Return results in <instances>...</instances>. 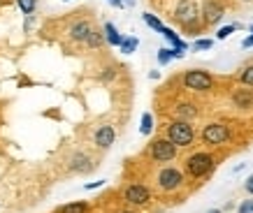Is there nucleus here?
<instances>
[{"label": "nucleus", "instance_id": "9b49d317", "mask_svg": "<svg viewBox=\"0 0 253 213\" xmlns=\"http://www.w3.org/2000/svg\"><path fill=\"white\" fill-rule=\"evenodd\" d=\"M114 128L112 125H102V128L95 132V144L98 146H102V148H107V146H112L114 144Z\"/></svg>", "mask_w": 253, "mask_h": 213}, {"label": "nucleus", "instance_id": "39448f33", "mask_svg": "<svg viewBox=\"0 0 253 213\" xmlns=\"http://www.w3.org/2000/svg\"><path fill=\"white\" fill-rule=\"evenodd\" d=\"M151 155L156 160H161V162H168V160H172L176 155V144H172L169 139H158L151 146Z\"/></svg>", "mask_w": 253, "mask_h": 213}, {"label": "nucleus", "instance_id": "1a4fd4ad", "mask_svg": "<svg viewBox=\"0 0 253 213\" xmlns=\"http://www.w3.org/2000/svg\"><path fill=\"white\" fill-rule=\"evenodd\" d=\"M126 199L130 204H146L149 202V190H146L144 185H130L126 190Z\"/></svg>", "mask_w": 253, "mask_h": 213}, {"label": "nucleus", "instance_id": "b1692460", "mask_svg": "<svg viewBox=\"0 0 253 213\" xmlns=\"http://www.w3.org/2000/svg\"><path fill=\"white\" fill-rule=\"evenodd\" d=\"M235 28H237V26H225V28H221V31L216 33V37H218V39H225L228 35H232V33H235Z\"/></svg>", "mask_w": 253, "mask_h": 213}, {"label": "nucleus", "instance_id": "20e7f679", "mask_svg": "<svg viewBox=\"0 0 253 213\" xmlns=\"http://www.w3.org/2000/svg\"><path fill=\"white\" fill-rule=\"evenodd\" d=\"M195 16H198V7H195V2H191V0H181L179 5H176L174 9V19L179 23H184L186 28H193L195 26Z\"/></svg>", "mask_w": 253, "mask_h": 213}, {"label": "nucleus", "instance_id": "412c9836", "mask_svg": "<svg viewBox=\"0 0 253 213\" xmlns=\"http://www.w3.org/2000/svg\"><path fill=\"white\" fill-rule=\"evenodd\" d=\"M172 58H174V56H172V49H161V51H158V63H161V65H168Z\"/></svg>", "mask_w": 253, "mask_h": 213}, {"label": "nucleus", "instance_id": "5701e85b", "mask_svg": "<svg viewBox=\"0 0 253 213\" xmlns=\"http://www.w3.org/2000/svg\"><path fill=\"white\" fill-rule=\"evenodd\" d=\"M211 39H198L195 44H193V51H205V49H211Z\"/></svg>", "mask_w": 253, "mask_h": 213}, {"label": "nucleus", "instance_id": "2f4dec72", "mask_svg": "<svg viewBox=\"0 0 253 213\" xmlns=\"http://www.w3.org/2000/svg\"><path fill=\"white\" fill-rule=\"evenodd\" d=\"M207 213H221V211H218V209H211V211H207Z\"/></svg>", "mask_w": 253, "mask_h": 213}, {"label": "nucleus", "instance_id": "c85d7f7f", "mask_svg": "<svg viewBox=\"0 0 253 213\" xmlns=\"http://www.w3.org/2000/svg\"><path fill=\"white\" fill-rule=\"evenodd\" d=\"M246 190L253 195V176H249V181H246Z\"/></svg>", "mask_w": 253, "mask_h": 213}, {"label": "nucleus", "instance_id": "9d476101", "mask_svg": "<svg viewBox=\"0 0 253 213\" xmlns=\"http://www.w3.org/2000/svg\"><path fill=\"white\" fill-rule=\"evenodd\" d=\"M93 26L88 21H77L72 28H70V37L77 39V42H86L88 39V35H91Z\"/></svg>", "mask_w": 253, "mask_h": 213}, {"label": "nucleus", "instance_id": "0eeeda50", "mask_svg": "<svg viewBox=\"0 0 253 213\" xmlns=\"http://www.w3.org/2000/svg\"><path fill=\"white\" fill-rule=\"evenodd\" d=\"M158 183H161L163 190H174V188H179L184 183V176L179 174L176 169H163L158 174Z\"/></svg>", "mask_w": 253, "mask_h": 213}, {"label": "nucleus", "instance_id": "cd10ccee", "mask_svg": "<svg viewBox=\"0 0 253 213\" xmlns=\"http://www.w3.org/2000/svg\"><path fill=\"white\" fill-rule=\"evenodd\" d=\"M102 183H105V181H95V183H88V185H86V190H95V188H100Z\"/></svg>", "mask_w": 253, "mask_h": 213}, {"label": "nucleus", "instance_id": "f8f14e48", "mask_svg": "<svg viewBox=\"0 0 253 213\" xmlns=\"http://www.w3.org/2000/svg\"><path fill=\"white\" fill-rule=\"evenodd\" d=\"M232 100H235V105H237L239 109H251L253 106V91L251 88H239V91H235Z\"/></svg>", "mask_w": 253, "mask_h": 213}, {"label": "nucleus", "instance_id": "f257e3e1", "mask_svg": "<svg viewBox=\"0 0 253 213\" xmlns=\"http://www.w3.org/2000/svg\"><path fill=\"white\" fill-rule=\"evenodd\" d=\"M193 137H195V132L186 121H176L168 128V139L176 146H188L193 142Z\"/></svg>", "mask_w": 253, "mask_h": 213}, {"label": "nucleus", "instance_id": "6e6552de", "mask_svg": "<svg viewBox=\"0 0 253 213\" xmlns=\"http://www.w3.org/2000/svg\"><path fill=\"white\" fill-rule=\"evenodd\" d=\"M223 16V7L216 2V0H207L205 7H202V19L205 23H218Z\"/></svg>", "mask_w": 253, "mask_h": 213}, {"label": "nucleus", "instance_id": "c756f323", "mask_svg": "<svg viewBox=\"0 0 253 213\" xmlns=\"http://www.w3.org/2000/svg\"><path fill=\"white\" fill-rule=\"evenodd\" d=\"M109 2H112L114 7H123V0H109Z\"/></svg>", "mask_w": 253, "mask_h": 213}, {"label": "nucleus", "instance_id": "6ab92c4d", "mask_svg": "<svg viewBox=\"0 0 253 213\" xmlns=\"http://www.w3.org/2000/svg\"><path fill=\"white\" fill-rule=\"evenodd\" d=\"M239 81H242L244 86H253V65H251V68H244V70H242Z\"/></svg>", "mask_w": 253, "mask_h": 213}, {"label": "nucleus", "instance_id": "ddd939ff", "mask_svg": "<svg viewBox=\"0 0 253 213\" xmlns=\"http://www.w3.org/2000/svg\"><path fill=\"white\" fill-rule=\"evenodd\" d=\"M105 37H107V42L112 46H121V42H123V37L119 35L114 23H105Z\"/></svg>", "mask_w": 253, "mask_h": 213}, {"label": "nucleus", "instance_id": "dca6fc26", "mask_svg": "<svg viewBox=\"0 0 253 213\" xmlns=\"http://www.w3.org/2000/svg\"><path fill=\"white\" fill-rule=\"evenodd\" d=\"M58 213H86V204L82 202H72V204H65Z\"/></svg>", "mask_w": 253, "mask_h": 213}, {"label": "nucleus", "instance_id": "f03ea898", "mask_svg": "<svg viewBox=\"0 0 253 213\" xmlns=\"http://www.w3.org/2000/svg\"><path fill=\"white\" fill-rule=\"evenodd\" d=\"M211 84H214L211 76L207 72H202V70H191V72L184 74V86L191 88V91H209Z\"/></svg>", "mask_w": 253, "mask_h": 213}, {"label": "nucleus", "instance_id": "2eb2a0df", "mask_svg": "<svg viewBox=\"0 0 253 213\" xmlns=\"http://www.w3.org/2000/svg\"><path fill=\"white\" fill-rule=\"evenodd\" d=\"M137 44H139V39H137V37H123V42H121V51H123V53H132L135 49H137Z\"/></svg>", "mask_w": 253, "mask_h": 213}, {"label": "nucleus", "instance_id": "bb28decb", "mask_svg": "<svg viewBox=\"0 0 253 213\" xmlns=\"http://www.w3.org/2000/svg\"><path fill=\"white\" fill-rule=\"evenodd\" d=\"M251 31H253V26H251ZM242 46H246V49H249V46H253V35H249V37L242 42Z\"/></svg>", "mask_w": 253, "mask_h": 213}, {"label": "nucleus", "instance_id": "f3484780", "mask_svg": "<svg viewBox=\"0 0 253 213\" xmlns=\"http://www.w3.org/2000/svg\"><path fill=\"white\" fill-rule=\"evenodd\" d=\"M142 135H151V130H154V116L151 114H144L142 116Z\"/></svg>", "mask_w": 253, "mask_h": 213}, {"label": "nucleus", "instance_id": "4be33fe9", "mask_svg": "<svg viewBox=\"0 0 253 213\" xmlns=\"http://www.w3.org/2000/svg\"><path fill=\"white\" fill-rule=\"evenodd\" d=\"M176 111H179V116H188V118H193V116L198 114L193 105H179V109H176Z\"/></svg>", "mask_w": 253, "mask_h": 213}, {"label": "nucleus", "instance_id": "7c9ffc66", "mask_svg": "<svg viewBox=\"0 0 253 213\" xmlns=\"http://www.w3.org/2000/svg\"><path fill=\"white\" fill-rule=\"evenodd\" d=\"M123 5H128V7H130V5H135V0H123Z\"/></svg>", "mask_w": 253, "mask_h": 213}, {"label": "nucleus", "instance_id": "393cba45", "mask_svg": "<svg viewBox=\"0 0 253 213\" xmlns=\"http://www.w3.org/2000/svg\"><path fill=\"white\" fill-rule=\"evenodd\" d=\"M239 213H253V199H246L239 204Z\"/></svg>", "mask_w": 253, "mask_h": 213}, {"label": "nucleus", "instance_id": "7ed1b4c3", "mask_svg": "<svg viewBox=\"0 0 253 213\" xmlns=\"http://www.w3.org/2000/svg\"><path fill=\"white\" fill-rule=\"evenodd\" d=\"M211 165H214L211 155H207V153H195L193 158H188L186 169H188V174L191 176H205L209 169H211Z\"/></svg>", "mask_w": 253, "mask_h": 213}, {"label": "nucleus", "instance_id": "4468645a", "mask_svg": "<svg viewBox=\"0 0 253 213\" xmlns=\"http://www.w3.org/2000/svg\"><path fill=\"white\" fill-rule=\"evenodd\" d=\"M105 33H100V31H95V28H93L91 31V35H88V39H86V44L91 46V49H98V46H102L105 44Z\"/></svg>", "mask_w": 253, "mask_h": 213}, {"label": "nucleus", "instance_id": "a878e982", "mask_svg": "<svg viewBox=\"0 0 253 213\" xmlns=\"http://www.w3.org/2000/svg\"><path fill=\"white\" fill-rule=\"evenodd\" d=\"M86 162H88V160H86L84 155H77V158H75V169H88Z\"/></svg>", "mask_w": 253, "mask_h": 213}, {"label": "nucleus", "instance_id": "aec40b11", "mask_svg": "<svg viewBox=\"0 0 253 213\" xmlns=\"http://www.w3.org/2000/svg\"><path fill=\"white\" fill-rule=\"evenodd\" d=\"M35 5H38V0H19V7H21L23 14H33Z\"/></svg>", "mask_w": 253, "mask_h": 213}, {"label": "nucleus", "instance_id": "a211bd4d", "mask_svg": "<svg viewBox=\"0 0 253 213\" xmlns=\"http://www.w3.org/2000/svg\"><path fill=\"white\" fill-rule=\"evenodd\" d=\"M144 23H146V26H151V28H154V31H158V33L165 31V26H163V23L158 21L154 14H144Z\"/></svg>", "mask_w": 253, "mask_h": 213}, {"label": "nucleus", "instance_id": "423d86ee", "mask_svg": "<svg viewBox=\"0 0 253 213\" xmlns=\"http://www.w3.org/2000/svg\"><path fill=\"white\" fill-rule=\"evenodd\" d=\"M202 137H205L207 144H223L225 139L230 137V130L225 128V125H221V123H211V125L205 128Z\"/></svg>", "mask_w": 253, "mask_h": 213}]
</instances>
